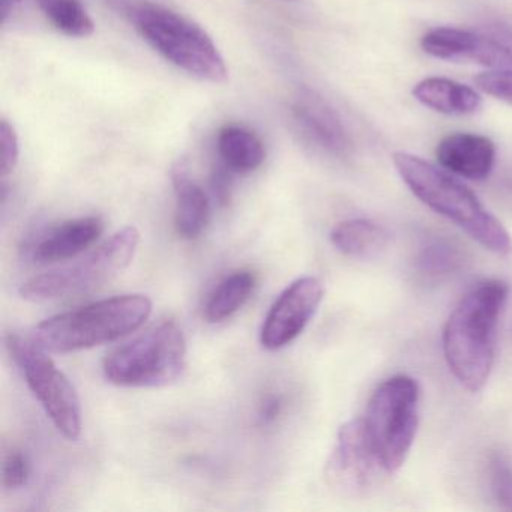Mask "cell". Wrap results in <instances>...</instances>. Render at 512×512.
Wrapping results in <instances>:
<instances>
[{"label": "cell", "mask_w": 512, "mask_h": 512, "mask_svg": "<svg viewBox=\"0 0 512 512\" xmlns=\"http://www.w3.org/2000/svg\"><path fill=\"white\" fill-rule=\"evenodd\" d=\"M508 293L503 281H482L466 293L446 320L443 355L449 370L467 391H481L490 379L497 325Z\"/></svg>", "instance_id": "6da1fadb"}, {"label": "cell", "mask_w": 512, "mask_h": 512, "mask_svg": "<svg viewBox=\"0 0 512 512\" xmlns=\"http://www.w3.org/2000/svg\"><path fill=\"white\" fill-rule=\"evenodd\" d=\"M394 166L409 190L425 206L457 224L470 238L497 256L512 253L508 230L466 185L446 170L406 152L394 154Z\"/></svg>", "instance_id": "7a4b0ae2"}, {"label": "cell", "mask_w": 512, "mask_h": 512, "mask_svg": "<svg viewBox=\"0 0 512 512\" xmlns=\"http://www.w3.org/2000/svg\"><path fill=\"white\" fill-rule=\"evenodd\" d=\"M151 313L148 296H115L44 320L32 332L31 340L50 353L79 352L137 331Z\"/></svg>", "instance_id": "3957f363"}, {"label": "cell", "mask_w": 512, "mask_h": 512, "mask_svg": "<svg viewBox=\"0 0 512 512\" xmlns=\"http://www.w3.org/2000/svg\"><path fill=\"white\" fill-rule=\"evenodd\" d=\"M127 16L140 37L173 67L202 82H226V61L202 26L151 2L130 5Z\"/></svg>", "instance_id": "277c9868"}, {"label": "cell", "mask_w": 512, "mask_h": 512, "mask_svg": "<svg viewBox=\"0 0 512 512\" xmlns=\"http://www.w3.org/2000/svg\"><path fill=\"white\" fill-rule=\"evenodd\" d=\"M187 367V341L176 323L161 322L110 353L104 374L125 388H161L176 382Z\"/></svg>", "instance_id": "5b68a950"}, {"label": "cell", "mask_w": 512, "mask_h": 512, "mask_svg": "<svg viewBox=\"0 0 512 512\" xmlns=\"http://www.w3.org/2000/svg\"><path fill=\"white\" fill-rule=\"evenodd\" d=\"M419 422V385L407 374L377 386L362 419L365 434L386 472H397L415 442Z\"/></svg>", "instance_id": "8992f818"}, {"label": "cell", "mask_w": 512, "mask_h": 512, "mask_svg": "<svg viewBox=\"0 0 512 512\" xmlns=\"http://www.w3.org/2000/svg\"><path fill=\"white\" fill-rule=\"evenodd\" d=\"M139 244V230L125 227L79 262L32 277L22 284L20 295L26 301L44 302L94 292L130 266Z\"/></svg>", "instance_id": "52a82bcc"}, {"label": "cell", "mask_w": 512, "mask_h": 512, "mask_svg": "<svg viewBox=\"0 0 512 512\" xmlns=\"http://www.w3.org/2000/svg\"><path fill=\"white\" fill-rule=\"evenodd\" d=\"M7 347L25 374L32 394L43 406L55 427L67 439L77 440L82 433V406L73 383L47 355V350L32 340L8 335Z\"/></svg>", "instance_id": "ba28073f"}, {"label": "cell", "mask_w": 512, "mask_h": 512, "mask_svg": "<svg viewBox=\"0 0 512 512\" xmlns=\"http://www.w3.org/2000/svg\"><path fill=\"white\" fill-rule=\"evenodd\" d=\"M389 475L365 434L362 419L346 422L325 467L329 487L344 497H361Z\"/></svg>", "instance_id": "9c48e42d"}, {"label": "cell", "mask_w": 512, "mask_h": 512, "mask_svg": "<svg viewBox=\"0 0 512 512\" xmlns=\"http://www.w3.org/2000/svg\"><path fill=\"white\" fill-rule=\"evenodd\" d=\"M323 295L322 281L316 277L298 278L289 284L266 316L260 332L262 346L278 350L293 343L316 316Z\"/></svg>", "instance_id": "30bf717a"}, {"label": "cell", "mask_w": 512, "mask_h": 512, "mask_svg": "<svg viewBox=\"0 0 512 512\" xmlns=\"http://www.w3.org/2000/svg\"><path fill=\"white\" fill-rule=\"evenodd\" d=\"M290 116L308 145L340 160L352 155L353 142L346 125L337 110L317 92L299 89L290 104Z\"/></svg>", "instance_id": "8fae6325"}, {"label": "cell", "mask_w": 512, "mask_h": 512, "mask_svg": "<svg viewBox=\"0 0 512 512\" xmlns=\"http://www.w3.org/2000/svg\"><path fill=\"white\" fill-rule=\"evenodd\" d=\"M440 166L452 175L470 181L488 178L496 161V146L488 137L472 133H452L436 149Z\"/></svg>", "instance_id": "7c38bea8"}, {"label": "cell", "mask_w": 512, "mask_h": 512, "mask_svg": "<svg viewBox=\"0 0 512 512\" xmlns=\"http://www.w3.org/2000/svg\"><path fill=\"white\" fill-rule=\"evenodd\" d=\"M104 223L98 217H83L53 227L32 247V259L41 265L64 262L88 250L100 239Z\"/></svg>", "instance_id": "4fadbf2b"}, {"label": "cell", "mask_w": 512, "mask_h": 512, "mask_svg": "<svg viewBox=\"0 0 512 512\" xmlns=\"http://www.w3.org/2000/svg\"><path fill=\"white\" fill-rule=\"evenodd\" d=\"M172 181L176 196V232L184 239L199 238L211 220V202L202 187L191 181L184 163L173 167Z\"/></svg>", "instance_id": "5bb4252c"}, {"label": "cell", "mask_w": 512, "mask_h": 512, "mask_svg": "<svg viewBox=\"0 0 512 512\" xmlns=\"http://www.w3.org/2000/svg\"><path fill=\"white\" fill-rule=\"evenodd\" d=\"M217 151L220 163L235 175L256 172L266 157L262 139L242 125H226L218 131Z\"/></svg>", "instance_id": "9a60e30c"}, {"label": "cell", "mask_w": 512, "mask_h": 512, "mask_svg": "<svg viewBox=\"0 0 512 512\" xmlns=\"http://www.w3.org/2000/svg\"><path fill=\"white\" fill-rule=\"evenodd\" d=\"M413 97L443 115H472L482 106L481 97L469 86L454 80L430 77L413 88Z\"/></svg>", "instance_id": "2e32d148"}, {"label": "cell", "mask_w": 512, "mask_h": 512, "mask_svg": "<svg viewBox=\"0 0 512 512\" xmlns=\"http://www.w3.org/2000/svg\"><path fill=\"white\" fill-rule=\"evenodd\" d=\"M331 242L335 250L350 259L370 260L386 250L389 233L367 218H352L332 229Z\"/></svg>", "instance_id": "e0dca14e"}, {"label": "cell", "mask_w": 512, "mask_h": 512, "mask_svg": "<svg viewBox=\"0 0 512 512\" xmlns=\"http://www.w3.org/2000/svg\"><path fill=\"white\" fill-rule=\"evenodd\" d=\"M256 277L250 271H238L224 278L206 301L203 317L208 323H220L238 313L253 293Z\"/></svg>", "instance_id": "ac0fdd59"}, {"label": "cell", "mask_w": 512, "mask_h": 512, "mask_svg": "<svg viewBox=\"0 0 512 512\" xmlns=\"http://www.w3.org/2000/svg\"><path fill=\"white\" fill-rule=\"evenodd\" d=\"M463 262V253L454 242L445 238H431L419 247L413 266L422 280L436 283L455 274Z\"/></svg>", "instance_id": "d6986e66"}, {"label": "cell", "mask_w": 512, "mask_h": 512, "mask_svg": "<svg viewBox=\"0 0 512 512\" xmlns=\"http://www.w3.org/2000/svg\"><path fill=\"white\" fill-rule=\"evenodd\" d=\"M47 22L65 37L88 38L94 34L95 23L82 0H37Z\"/></svg>", "instance_id": "ffe728a7"}, {"label": "cell", "mask_w": 512, "mask_h": 512, "mask_svg": "<svg viewBox=\"0 0 512 512\" xmlns=\"http://www.w3.org/2000/svg\"><path fill=\"white\" fill-rule=\"evenodd\" d=\"M466 61L484 65L493 73L512 74V32H475Z\"/></svg>", "instance_id": "44dd1931"}, {"label": "cell", "mask_w": 512, "mask_h": 512, "mask_svg": "<svg viewBox=\"0 0 512 512\" xmlns=\"http://www.w3.org/2000/svg\"><path fill=\"white\" fill-rule=\"evenodd\" d=\"M475 32L457 28H437L422 37L421 47L427 55L443 61L466 59L472 49Z\"/></svg>", "instance_id": "7402d4cb"}, {"label": "cell", "mask_w": 512, "mask_h": 512, "mask_svg": "<svg viewBox=\"0 0 512 512\" xmlns=\"http://www.w3.org/2000/svg\"><path fill=\"white\" fill-rule=\"evenodd\" d=\"M487 481L494 502L503 511H512V460L503 452L490 454Z\"/></svg>", "instance_id": "603a6c76"}, {"label": "cell", "mask_w": 512, "mask_h": 512, "mask_svg": "<svg viewBox=\"0 0 512 512\" xmlns=\"http://www.w3.org/2000/svg\"><path fill=\"white\" fill-rule=\"evenodd\" d=\"M0 158L2 178H7L19 164L20 143L16 128L5 118L0 121Z\"/></svg>", "instance_id": "cb8c5ba5"}, {"label": "cell", "mask_w": 512, "mask_h": 512, "mask_svg": "<svg viewBox=\"0 0 512 512\" xmlns=\"http://www.w3.org/2000/svg\"><path fill=\"white\" fill-rule=\"evenodd\" d=\"M29 463L26 455L20 451H11L5 455L2 464V485L7 490H17L26 485L29 479Z\"/></svg>", "instance_id": "d4e9b609"}, {"label": "cell", "mask_w": 512, "mask_h": 512, "mask_svg": "<svg viewBox=\"0 0 512 512\" xmlns=\"http://www.w3.org/2000/svg\"><path fill=\"white\" fill-rule=\"evenodd\" d=\"M476 86L485 94L512 104V74L485 73L476 77Z\"/></svg>", "instance_id": "484cf974"}, {"label": "cell", "mask_w": 512, "mask_h": 512, "mask_svg": "<svg viewBox=\"0 0 512 512\" xmlns=\"http://www.w3.org/2000/svg\"><path fill=\"white\" fill-rule=\"evenodd\" d=\"M233 175L223 163L218 164L212 170L211 187L214 191L215 199L218 200L221 206L229 205L230 197H232Z\"/></svg>", "instance_id": "4316f807"}, {"label": "cell", "mask_w": 512, "mask_h": 512, "mask_svg": "<svg viewBox=\"0 0 512 512\" xmlns=\"http://www.w3.org/2000/svg\"><path fill=\"white\" fill-rule=\"evenodd\" d=\"M283 412V397L278 394H269L263 398L259 407V422L262 425H271L277 421Z\"/></svg>", "instance_id": "83f0119b"}, {"label": "cell", "mask_w": 512, "mask_h": 512, "mask_svg": "<svg viewBox=\"0 0 512 512\" xmlns=\"http://www.w3.org/2000/svg\"><path fill=\"white\" fill-rule=\"evenodd\" d=\"M22 0H0V13L4 17V22L7 20L8 14L13 10L14 5L20 4Z\"/></svg>", "instance_id": "f1b7e54d"}, {"label": "cell", "mask_w": 512, "mask_h": 512, "mask_svg": "<svg viewBox=\"0 0 512 512\" xmlns=\"http://www.w3.org/2000/svg\"><path fill=\"white\" fill-rule=\"evenodd\" d=\"M286 2H298V0H286Z\"/></svg>", "instance_id": "f546056e"}]
</instances>
